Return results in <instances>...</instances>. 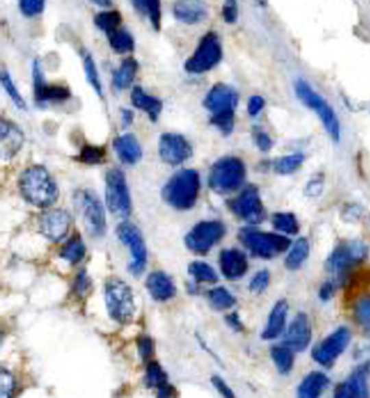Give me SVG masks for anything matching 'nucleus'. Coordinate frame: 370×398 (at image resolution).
<instances>
[{
    "mask_svg": "<svg viewBox=\"0 0 370 398\" xmlns=\"http://www.w3.org/2000/svg\"><path fill=\"white\" fill-rule=\"evenodd\" d=\"M19 188L25 200L39 208L51 207L59 197L56 182L44 166L34 165L26 169L20 175Z\"/></svg>",
    "mask_w": 370,
    "mask_h": 398,
    "instance_id": "1",
    "label": "nucleus"
},
{
    "mask_svg": "<svg viewBox=\"0 0 370 398\" xmlns=\"http://www.w3.org/2000/svg\"><path fill=\"white\" fill-rule=\"evenodd\" d=\"M200 192V177L195 170H182L174 174L162 188V199L167 205L187 210L195 205Z\"/></svg>",
    "mask_w": 370,
    "mask_h": 398,
    "instance_id": "2",
    "label": "nucleus"
},
{
    "mask_svg": "<svg viewBox=\"0 0 370 398\" xmlns=\"http://www.w3.org/2000/svg\"><path fill=\"white\" fill-rule=\"evenodd\" d=\"M245 162L236 157L217 160L209 172V187L217 194L236 192L245 180Z\"/></svg>",
    "mask_w": 370,
    "mask_h": 398,
    "instance_id": "3",
    "label": "nucleus"
},
{
    "mask_svg": "<svg viewBox=\"0 0 370 398\" xmlns=\"http://www.w3.org/2000/svg\"><path fill=\"white\" fill-rule=\"evenodd\" d=\"M238 240L254 256L264 260H271L273 257L285 253L291 245V240L286 236L278 234L264 233L252 228L241 229Z\"/></svg>",
    "mask_w": 370,
    "mask_h": 398,
    "instance_id": "4",
    "label": "nucleus"
},
{
    "mask_svg": "<svg viewBox=\"0 0 370 398\" xmlns=\"http://www.w3.org/2000/svg\"><path fill=\"white\" fill-rule=\"evenodd\" d=\"M104 298L108 313L116 323L122 325L130 323L136 306L130 286L124 280L119 277H111L108 279L104 286Z\"/></svg>",
    "mask_w": 370,
    "mask_h": 398,
    "instance_id": "5",
    "label": "nucleus"
},
{
    "mask_svg": "<svg viewBox=\"0 0 370 398\" xmlns=\"http://www.w3.org/2000/svg\"><path fill=\"white\" fill-rule=\"evenodd\" d=\"M73 199L87 233L96 238L102 237L107 230V221L102 202L97 195L89 190H79Z\"/></svg>",
    "mask_w": 370,
    "mask_h": 398,
    "instance_id": "6",
    "label": "nucleus"
},
{
    "mask_svg": "<svg viewBox=\"0 0 370 398\" xmlns=\"http://www.w3.org/2000/svg\"><path fill=\"white\" fill-rule=\"evenodd\" d=\"M295 94L298 99L306 105L311 108L319 116L323 127L327 132L330 134L333 140L339 142L340 140V123L338 116L335 114L334 110L330 107V104L325 99L317 94L311 86L304 79H298L295 86Z\"/></svg>",
    "mask_w": 370,
    "mask_h": 398,
    "instance_id": "7",
    "label": "nucleus"
},
{
    "mask_svg": "<svg viewBox=\"0 0 370 398\" xmlns=\"http://www.w3.org/2000/svg\"><path fill=\"white\" fill-rule=\"evenodd\" d=\"M106 201L114 216L127 219L131 214V199L125 175L119 169H111L106 175Z\"/></svg>",
    "mask_w": 370,
    "mask_h": 398,
    "instance_id": "8",
    "label": "nucleus"
},
{
    "mask_svg": "<svg viewBox=\"0 0 370 398\" xmlns=\"http://www.w3.org/2000/svg\"><path fill=\"white\" fill-rule=\"evenodd\" d=\"M222 59V47L219 36L209 32L199 42L193 55L185 62V71L189 74H204L217 67Z\"/></svg>",
    "mask_w": 370,
    "mask_h": 398,
    "instance_id": "9",
    "label": "nucleus"
},
{
    "mask_svg": "<svg viewBox=\"0 0 370 398\" xmlns=\"http://www.w3.org/2000/svg\"><path fill=\"white\" fill-rule=\"evenodd\" d=\"M369 248L361 240H347L340 243L328 257L326 269L334 275H341L367 260Z\"/></svg>",
    "mask_w": 370,
    "mask_h": 398,
    "instance_id": "10",
    "label": "nucleus"
},
{
    "mask_svg": "<svg viewBox=\"0 0 370 398\" xmlns=\"http://www.w3.org/2000/svg\"><path fill=\"white\" fill-rule=\"evenodd\" d=\"M117 235L123 245H127L130 249L131 260L129 270L131 273L134 276L142 275L147 260L146 245L142 233L136 225L130 222L124 221L119 225Z\"/></svg>",
    "mask_w": 370,
    "mask_h": 398,
    "instance_id": "11",
    "label": "nucleus"
},
{
    "mask_svg": "<svg viewBox=\"0 0 370 398\" xmlns=\"http://www.w3.org/2000/svg\"><path fill=\"white\" fill-rule=\"evenodd\" d=\"M225 234V225L219 221H202L194 225L185 237L186 247L193 253H208Z\"/></svg>",
    "mask_w": 370,
    "mask_h": 398,
    "instance_id": "12",
    "label": "nucleus"
},
{
    "mask_svg": "<svg viewBox=\"0 0 370 398\" xmlns=\"http://www.w3.org/2000/svg\"><path fill=\"white\" fill-rule=\"evenodd\" d=\"M229 208L241 220L250 225H258L265 219L263 202L255 186H249L238 197L229 202Z\"/></svg>",
    "mask_w": 370,
    "mask_h": 398,
    "instance_id": "13",
    "label": "nucleus"
},
{
    "mask_svg": "<svg viewBox=\"0 0 370 398\" xmlns=\"http://www.w3.org/2000/svg\"><path fill=\"white\" fill-rule=\"evenodd\" d=\"M351 341V332L346 327H340L328 335L326 339L315 346L312 351V358L315 362L323 366H331L333 363L339 359L345 349L348 347Z\"/></svg>",
    "mask_w": 370,
    "mask_h": 398,
    "instance_id": "14",
    "label": "nucleus"
},
{
    "mask_svg": "<svg viewBox=\"0 0 370 398\" xmlns=\"http://www.w3.org/2000/svg\"><path fill=\"white\" fill-rule=\"evenodd\" d=\"M159 154L162 162L177 166L192 157L193 149L182 134L167 132L159 139Z\"/></svg>",
    "mask_w": 370,
    "mask_h": 398,
    "instance_id": "15",
    "label": "nucleus"
},
{
    "mask_svg": "<svg viewBox=\"0 0 370 398\" xmlns=\"http://www.w3.org/2000/svg\"><path fill=\"white\" fill-rule=\"evenodd\" d=\"M71 225V214L64 209H51L39 217L40 232L51 242H59L67 236Z\"/></svg>",
    "mask_w": 370,
    "mask_h": 398,
    "instance_id": "16",
    "label": "nucleus"
},
{
    "mask_svg": "<svg viewBox=\"0 0 370 398\" xmlns=\"http://www.w3.org/2000/svg\"><path fill=\"white\" fill-rule=\"evenodd\" d=\"M238 104V95L230 86L225 83L215 84L204 99V107L212 114L235 111Z\"/></svg>",
    "mask_w": 370,
    "mask_h": 398,
    "instance_id": "17",
    "label": "nucleus"
},
{
    "mask_svg": "<svg viewBox=\"0 0 370 398\" xmlns=\"http://www.w3.org/2000/svg\"><path fill=\"white\" fill-rule=\"evenodd\" d=\"M311 338V325L308 316L305 313H298L285 333L284 346L293 351H303L308 348Z\"/></svg>",
    "mask_w": 370,
    "mask_h": 398,
    "instance_id": "18",
    "label": "nucleus"
},
{
    "mask_svg": "<svg viewBox=\"0 0 370 398\" xmlns=\"http://www.w3.org/2000/svg\"><path fill=\"white\" fill-rule=\"evenodd\" d=\"M368 375H369V366H363L356 368V371L345 381L341 383L338 389L335 390V397L353 398L368 397Z\"/></svg>",
    "mask_w": 370,
    "mask_h": 398,
    "instance_id": "19",
    "label": "nucleus"
},
{
    "mask_svg": "<svg viewBox=\"0 0 370 398\" xmlns=\"http://www.w3.org/2000/svg\"><path fill=\"white\" fill-rule=\"evenodd\" d=\"M220 268L227 279H240L248 271V260L237 249H225L220 253Z\"/></svg>",
    "mask_w": 370,
    "mask_h": 398,
    "instance_id": "20",
    "label": "nucleus"
},
{
    "mask_svg": "<svg viewBox=\"0 0 370 398\" xmlns=\"http://www.w3.org/2000/svg\"><path fill=\"white\" fill-rule=\"evenodd\" d=\"M173 14L175 19L184 24H199L207 16V6L202 0H177Z\"/></svg>",
    "mask_w": 370,
    "mask_h": 398,
    "instance_id": "21",
    "label": "nucleus"
},
{
    "mask_svg": "<svg viewBox=\"0 0 370 398\" xmlns=\"http://www.w3.org/2000/svg\"><path fill=\"white\" fill-rule=\"evenodd\" d=\"M146 288L150 292L151 297L158 301L171 299L177 292L173 280L162 271L152 272L149 275L146 279Z\"/></svg>",
    "mask_w": 370,
    "mask_h": 398,
    "instance_id": "22",
    "label": "nucleus"
},
{
    "mask_svg": "<svg viewBox=\"0 0 370 398\" xmlns=\"http://www.w3.org/2000/svg\"><path fill=\"white\" fill-rule=\"evenodd\" d=\"M112 146L124 164L134 165L142 159V146L132 134H124L114 138Z\"/></svg>",
    "mask_w": 370,
    "mask_h": 398,
    "instance_id": "23",
    "label": "nucleus"
},
{
    "mask_svg": "<svg viewBox=\"0 0 370 398\" xmlns=\"http://www.w3.org/2000/svg\"><path fill=\"white\" fill-rule=\"evenodd\" d=\"M288 303L285 299L277 301L276 305L272 308L269 316L268 323L262 333L264 340H273L278 338L283 333L286 318H288Z\"/></svg>",
    "mask_w": 370,
    "mask_h": 398,
    "instance_id": "24",
    "label": "nucleus"
},
{
    "mask_svg": "<svg viewBox=\"0 0 370 398\" xmlns=\"http://www.w3.org/2000/svg\"><path fill=\"white\" fill-rule=\"evenodd\" d=\"M131 103L134 108L144 111L151 122L156 123L162 111V102L160 99L151 96L144 91L142 87L136 86L131 92Z\"/></svg>",
    "mask_w": 370,
    "mask_h": 398,
    "instance_id": "25",
    "label": "nucleus"
},
{
    "mask_svg": "<svg viewBox=\"0 0 370 398\" xmlns=\"http://www.w3.org/2000/svg\"><path fill=\"white\" fill-rule=\"evenodd\" d=\"M24 142L21 131L8 121H1V144H3V157H13L18 152Z\"/></svg>",
    "mask_w": 370,
    "mask_h": 398,
    "instance_id": "26",
    "label": "nucleus"
},
{
    "mask_svg": "<svg viewBox=\"0 0 370 398\" xmlns=\"http://www.w3.org/2000/svg\"><path fill=\"white\" fill-rule=\"evenodd\" d=\"M330 384L326 375L320 371H313L308 374L298 388V395L301 398L319 397Z\"/></svg>",
    "mask_w": 370,
    "mask_h": 398,
    "instance_id": "27",
    "label": "nucleus"
},
{
    "mask_svg": "<svg viewBox=\"0 0 370 398\" xmlns=\"http://www.w3.org/2000/svg\"><path fill=\"white\" fill-rule=\"evenodd\" d=\"M138 71V62L134 58H126L112 74V84L117 90L130 87Z\"/></svg>",
    "mask_w": 370,
    "mask_h": 398,
    "instance_id": "28",
    "label": "nucleus"
},
{
    "mask_svg": "<svg viewBox=\"0 0 370 398\" xmlns=\"http://www.w3.org/2000/svg\"><path fill=\"white\" fill-rule=\"evenodd\" d=\"M308 255H310V243L305 237H300L299 240H295V245H292L291 250L285 260L286 268L288 270H298L306 262Z\"/></svg>",
    "mask_w": 370,
    "mask_h": 398,
    "instance_id": "29",
    "label": "nucleus"
},
{
    "mask_svg": "<svg viewBox=\"0 0 370 398\" xmlns=\"http://www.w3.org/2000/svg\"><path fill=\"white\" fill-rule=\"evenodd\" d=\"M132 3L139 12L149 16L154 31L159 32L162 28V1L160 0H132Z\"/></svg>",
    "mask_w": 370,
    "mask_h": 398,
    "instance_id": "30",
    "label": "nucleus"
},
{
    "mask_svg": "<svg viewBox=\"0 0 370 398\" xmlns=\"http://www.w3.org/2000/svg\"><path fill=\"white\" fill-rule=\"evenodd\" d=\"M69 88L60 84H46L39 97L36 99L38 105H44L46 102H64L71 99Z\"/></svg>",
    "mask_w": 370,
    "mask_h": 398,
    "instance_id": "31",
    "label": "nucleus"
},
{
    "mask_svg": "<svg viewBox=\"0 0 370 398\" xmlns=\"http://www.w3.org/2000/svg\"><path fill=\"white\" fill-rule=\"evenodd\" d=\"M110 47L117 54H125L134 49V36L125 29H116L107 34Z\"/></svg>",
    "mask_w": 370,
    "mask_h": 398,
    "instance_id": "32",
    "label": "nucleus"
},
{
    "mask_svg": "<svg viewBox=\"0 0 370 398\" xmlns=\"http://www.w3.org/2000/svg\"><path fill=\"white\" fill-rule=\"evenodd\" d=\"M81 54H82L83 69H84V74H86L87 82L90 84L91 88L94 89L95 92H96L101 99H103L102 83H101V79H99V71H97V67H96L94 59H92L90 53H88L87 51H83Z\"/></svg>",
    "mask_w": 370,
    "mask_h": 398,
    "instance_id": "33",
    "label": "nucleus"
},
{
    "mask_svg": "<svg viewBox=\"0 0 370 398\" xmlns=\"http://www.w3.org/2000/svg\"><path fill=\"white\" fill-rule=\"evenodd\" d=\"M84 255H86V245L79 236L73 237L71 240H68L60 251V257L69 262L71 264H77L83 260Z\"/></svg>",
    "mask_w": 370,
    "mask_h": 398,
    "instance_id": "34",
    "label": "nucleus"
},
{
    "mask_svg": "<svg viewBox=\"0 0 370 398\" xmlns=\"http://www.w3.org/2000/svg\"><path fill=\"white\" fill-rule=\"evenodd\" d=\"M122 14L119 11H103L95 16L94 24L102 32L109 34L119 29L122 24Z\"/></svg>",
    "mask_w": 370,
    "mask_h": 398,
    "instance_id": "35",
    "label": "nucleus"
},
{
    "mask_svg": "<svg viewBox=\"0 0 370 398\" xmlns=\"http://www.w3.org/2000/svg\"><path fill=\"white\" fill-rule=\"evenodd\" d=\"M292 349L286 346H275L271 348V358L273 362L276 364L277 369L280 371V374H288L290 373L293 366V353Z\"/></svg>",
    "mask_w": 370,
    "mask_h": 398,
    "instance_id": "36",
    "label": "nucleus"
},
{
    "mask_svg": "<svg viewBox=\"0 0 370 398\" xmlns=\"http://www.w3.org/2000/svg\"><path fill=\"white\" fill-rule=\"evenodd\" d=\"M271 222L273 228L280 233L286 234V235H297L299 232L298 220L292 213L273 214Z\"/></svg>",
    "mask_w": 370,
    "mask_h": 398,
    "instance_id": "37",
    "label": "nucleus"
},
{
    "mask_svg": "<svg viewBox=\"0 0 370 398\" xmlns=\"http://www.w3.org/2000/svg\"><path fill=\"white\" fill-rule=\"evenodd\" d=\"M146 386L157 388L158 390L167 386V375L157 361H150L146 366Z\"/></svg>",
    "mask_w": 370,
    "mask_h": 398,
    "instance_id": "38",
    "label": "nucleus"
},
{
    "mask_svg": "<svg viewBox=\"0 0 370 398\" xmlns=\"http://www.w3.org/2000/svg\"><path fill=\"white\" fill-rule=\"evenodd\" d=\"M208 298L212 306L219 310V311L228 310V308H232L236 303L235 297L232 296L227 288H222V286L212 288L208 292Z\"/></svg>",
    "mask_w": 370,
    "mask_h": 398,
    "instance_id": "39",
    "label": "nucleus"
},
{
    "mask_svg": "<svg viewBox=\"0 0 370 398\" xmlns=\"http://www.w3.org/2000/svg\"><path fill=\"white\" fill-rule=\"evenodd\" d=\"M188 272L190 276L197 282H206V283H215L219 279L217 273L210 265L205 262H193L188 266Z\"/></svg>",
    "mask_w": 370,
    "mask_h": 398,
    "instance_id": "40",
    "label": "nucleus"
},
{
    "mask_svg": "<svg viewBox=\"0 0 370 398\" xmlns=\"http://www.w3.org/2000/svg\"><path fill=\"white\" fill-rule=\"evenodd\" d=\"M107 156V151L103 146L87 145L83 146L79 154V162L86 165H99L104 162Z\"/></svg>",
    "mask_w": 370,
    "mask_h": 398,
    "instance_id": "41",
    "label": "nucleus"
},
{
    "mask_svg": "<svg viewBox=\"0 0 370 398\" xmlns=\"http://www.w3.org/2000/svg\"><path fill=\"white\" fill-rule=\"evenodd\" d=\"M0 81H1V86L4 88V90L6 91L8 97L12 101L13 104L20 110H26L27 109L26 101L23 99V96L20 95L19 90L16 87V83L13 82L12 77L8 74V71H1Z\"/></svg>",
    "mask_w": 370,
    "mask_h": 398,
    "instance_id": "42",
    "label": "nucleus"
},
{
    "mask_svg": "<svg viewBox=\"0 0 370 398\" xmlns=\"http://www.w3.org/2000/svg\"><path fill=\"white\" fill-rule=\"evenodd\" d=\"M304 160H305V157L301 153L286 156V157L278 159L275 162V171H276L277 173L282 174V175L295 173V171L303 165Z\"/></svg>",
    "mask_w": 370,
    "mask_h": 398,
    "instance_id": "43",
    "label": "nucleus"
},
{
    "mask_svg": "<svg viewBox=\"0 0 370 398\" xmlns=\"http://www.w3.org/2000/svg\"><path fill=\"white\" fill-rule=\"evenodd\" d=\"M234 112L235 111H227V112L212 114L210 124L217 127L225 136L230 134L234 130V116H235Z\"/></svg>",
    "mask_w": 370,
    "mask_h": 398,
    "instance_id": "44",
    "label": "nucleus"
},
{
    "mask_svg": "<svg viewBox=\"0 0 370 398\" xmlns=\"http://www.w3.org/2000/svg\"><path fill=\"white\" fill-rule=\"evenodd\" d=\"M354 314L358 323L366 327H370V295L363 296L356 301Z\"/></svg>",
    "mask_w": 370,
    "mask_h": 398,
    "instance_id": "45",
    "label": "nucleus"
},
{
    "mask_svg": "<svg viewBox=\"0 0 370 398\" xmlns=\"http://www.w3.org/2000/svg\"><path fill=\"white\" fill-rule=\"evenodd\" d=\"M19 8L21 13L28 18L39 16L44 12L45 0H20Z\"/></svg>",
    "mask_w": 370,
    "mask_h": 398,
    "instance_id": "46",
    "label": "nucleus"
},
{
    "mask_svg": "<svg viewBox=\"0 0 370 398\" xmlns=\"http://www.w3.org/2000/svg\"><path fill=\"white\" fill-rule=\"evenodd\" d=\"M269 283H270V273H269L268 270H262V271L257 272L255 277L252 278L250 284H249V288L254 293L260 295L267 290Z\"/></svg>",
    "mask_w": 370,
    "mask_h": 398,
    "instance_id": "47",
    "label": "nucleus"
},
{
    "mask_svg": "<svg viewBox=\"0 0 370 398\" xmlns=\"http://www.w3.org/2000/svg\"><path fill=\"white\" fill-rule=\"evenodd\" d=\"M139 354L144 361H147L153 355V341L149 336H143L138 340Z\"/></svg>",
    "mask_w": 370,
    "mask_h": 398,
    "instance_id": "48",
    "label": "nucleus"
},
{
    "mask_svg": "<svg viewBox=\"0 0 370 398\" xmlns=\"http://www.w3.org/2000/svg\"><path fill=\"white\" fill-rule=\"evenodd\" d=\"M222 16L225 19V23L228 24H234L238 16V8L234 0H229L228 3L222 8Z\"/></svg>",
    "mask_w": 370,
    "mask_h": 398,
    "instance_id": "49",
    "label": "nucleus"
},
{
    "mask_svg": "<svg viewBox=\"0 0 370 398\" xmlns=\"http://www.w3.org/2000/svg\"><path fill=\"white\" fill-rule=\"evenodd\" d=\"M89 286H90V280L88 278L86 271L82 270L76 277L75 283H74V286H73L76 296H82L84 292L88 291Z\"/></svg>",
    "mask_w": 370,
    "mask_h": 398,
    "instance_id": "50",
    "label": "nucleus"
},
{
    "mask_svg": "<svg viewBox=\"0 0 370 398\" xmlns=\"http://www.w3.org/2000/svg\"><path fill=\"white\" fill-rule=\"evenodd\" d=\"M12 375L8 371H1V397H10L13 389Z\"/></svg>",
    "mask_w": 370,
    "mask_h": 398,
    "instance_id": "51",
    "label": "nucleus"
},
{
    "mask_svg": "<svg viewBox=\"0 0 370 398\" xmlns=\"http://www.w3.org/2000/svg\"><path fill=\"white\" fill-rule=\"evenodd\" d=\"M264 104H265V101L262 96H252L248 102V114L255 117L262 111Z\"/></svg>",
    "mask_w": 370,
    "mask_h": 398,
    "instance_id": "52",
    "label": "nucleus"
},
{
    "mask_svg": "<svg viewBox=\"0 0 370 398\" xmlns=\"http://www.w3.org/2000/svg\"><path fill=\"white\" fill-rule=\"evenodd\" d=\"M255 140H256L257 146L260 151L267 152L271 149V139L269 137V134H265L264 131L258 130L255 132Z\"/></svg>",
    "mask_w": 370,
    "mask_h": 398,
    "instance_id": "53",
    "label": "nucleus"
},
{
    "mask_svg": "<svg viewBox=\"0 0 370 398\" xmlns=\"http://www.w3.org/2000/svg\"><path fill=\"white\" fill-rule=\"evenodd\" d=\"M212 383L213 386L217 388L219 393L225 396V397H234V394H232V389L227 386V383L223 381V380L219 377V376H213L212 379Z\"/></svg>",
    "mask_w": 370,
    "mask_h": 398,
    "instance_id": "54",
    "label": "nucleus"
},
{
    "mask_svg": "<svg viewBox=\"0 0 370 398\" xmlns=\"http://www.w3.org/2000/svg\"><path fill=\"white\" fill-rule=\"evenodd\" d=\"M321 190H323V180L315 179V180L308 182V195H310V197L319 195Z\"/></svg>",
    "mask_w": 370,
    "mask_h": 398,
    "instance_id": "55",
    "label": "nucleus"
},
{
    "mask_svg": "<svg viewBox=\"0 0 370 398\" xmlns=\"http://www.w3.org/2000/svg\"><path fill=\"white\" fill-rule=\"evenodd\" d=\"M121 116H122L123 129L130 127L131 124L134 123V111L129 110V109H122L121 110Z\"/></svg>",
    "mask_w": 370,
    "mask_h": 398,
    "instance_id": "56",
    "label": "nucleus"
},
{
    "mask_svg": "<svg viewBox=\"0 0 370 398\" xmlns=\"http://www.w3.org/2000/svg\"><path fill=\"white\" fill-rule=\"evenodd\" d=\"M333 292H334V288H333V284L332 283H325V284L320 288V298L323 300H328L333 296Z\"/></svg>",
    "mask_w": 370,
    "mask_h": 398,
    "instance_id": "57",
    "label": "nucleus"
},
{
    "mask_svg": "<svg viewBox=\"0 0 370 398\" xmlns=\"http://www.w3.org/2000/svg\"><path fill=\"white\" fill-rule=\"evenodd\" d=\"M227 321H228L229 325L232 326L235 331H242L243 329V325L241 323L240 318L237 316V313H232L227 316Z\"/></svg>",
    "mask_w": 370,
    "mask_h": 398,
    "instance_id": "58",
    "label": "nucleus"
},
{
    "mask_svg": "<svg viewBox=\"0 0 370 398\" xmlns=\"http://www.w3.org/2000/svg\"><path fill=\"white\" fill-rule=\"evenodd\" d=\"M90 1L97 6H101V8H109L112 0H90Z\"/></svg>",
    "mask_w": 370,
    "mask_h": 398,
    "instance_id": "59",
    "label": "nucleus"
},
{
    "mask_svg": "<svg viewBox=\"0 0 370 398\" xmlns=\"http://www.w3.org/2000/svg\"><path fill=\"white\" fill-rule=\"evenodd\" d=\"M234 1H235V0H234Z\"/></svg>",
    "mask_w": 370,
    "mask_h": 398,
    "instance_id": "60",
    "label": "nucleus"
}]
</instances>
